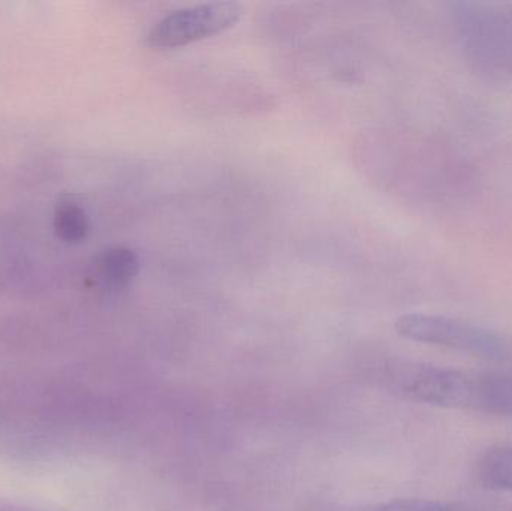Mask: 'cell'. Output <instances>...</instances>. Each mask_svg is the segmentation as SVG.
<instances>
[{"instance_id":"obj_1","label":"cell","mask_w":512,"mask_h":511,"mask_svg":"<svg viewBox=\"0 0 512 511\" xmlns=\"http://www.w3.org/2000/svg\"><path fill=\"white\" fill-rule=\"evenodd\" d=\"M388 387L412 401L451 410L512 414V378L402 363L384 372Z\"/></svg>"},{"instance_id":"obj_2","label":"cell","mask_w":512,"mask_h":511,"mask_svg":"<svg viewBox=\"0 0 512 511\" xmlns=\"http://www.w3.org/2000/svg\"><path fill=\"white\" fill-rule=\"evenodd\" d=\"M396 332L421 344L438 345L484 359L504 360L508 347L496 333L441 315L405 314L397 318Z\"/></svg>"},{"instance_id":"obj_3","label":"cell","mask_w":512,"mask_h":511,"mask_svg":"<svg viewBox=\"0 0 512 511\" xmlns=\"http://www.w3.org/2000/svg\"><path fill=\"white\" fill-rule=\"evenodd\" d=\"M243 6L237 2H209L168 12L153 24L146 44L155 50L185 47L225 32L239 23Z\"/></svg>"},{"instance_id":"obj_4","label":"cell","mask_w":512,"mask_h":511,"mask_svg":"<svg viewBox=\"0 0 512 511\" xmlns=\"http://www.w3.org/2000/svg\"><path fill=\"white\" fill-rule=\"evenodd\" d=\"M98 273L111 287L122 288L131 284L140 269L137 254L131 249L116 246L99 255Z\"/></svg>"},{"instance_id":"obj_5","label":"cell","mask_w":512,"mask_h":511,"mask_svg":"<svg viewBox=\"0 0 512 511\" xmlns=\"http://www.w3.org/2000/svg\"><path fill=\"white\" fill-rule=\"evenodd\" d=\"M480 477L487 488L512 491V447L487 452L480 462Z\"/></svg>"},{"instance_id":"obj_6","label":"cell","mask_w":512,"mask_h":511,"mask_svg":"<svg viewBox=\"0 0 512 511\" xmlns=\"http://www.w3.org/2000/svg\"><path fill=\"white\" fill-rule=\"evenodd\" d=\"M54 230L63 242L71 245L83 242L90 230L86 210L72 201L60 203L54 213Z\"/></svg>"},{"instance_id":"obj_7","label":"cell","mask_w":512,"mask_h":511,"mask_svg":"<svg viewBox=\"0 0 512 511\" xmlns=\"http://www.w3.org/2000/svg\"><path fill=\"white\" fill-rule=\"evenodd\" d=\"M367 511H457L448 504L429 500H394Z\"/></svg>"}]
</instances>
